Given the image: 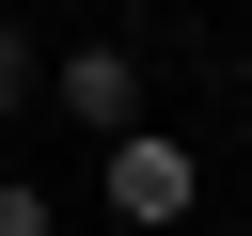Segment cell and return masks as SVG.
<instances>
[{"label": "cell", "instance_id": "6da1fadb", "mask_svg": "<svg viewBox=\"0 0 252 236\" xmlns=\"http://www.w3.org/2000/svg\"><path fill=\"white\" fill-rule=\"evenodd\" d=\"M94 157H110V220H126V236H173V220L205 205V157H189L173 126H110Z\"/></svg>", "mask_w": 252, "mask_h": 236}, {"label": "cell", "instance_id": "7a4b0ae2", "mask_svg": "<svg viewBox=\"0 0 252 236\" xmlns=\"http://www.w3.org/2000/svg\"><path fill=\"white\" fill-rule=\"evenodd\" d=\"M47 110L110 142V126H142V63H126L110 31H94V47H47Z\"/></svg>", "mask_w": 252, "mask_h": 236}, {"label": "cell", "instance_id": "3957f363", "mask_svg": "<svg viewBox=\"0 0 252 236\" xmlns=\"http://www.w3.org/2000/svg\"><path fill=\"white\" fill-rule=\"evenodd\" d=\"M32 94H47V47H32V31H16V16H0V126H16V110H32Z\"/></svg>", "mask_w": 252, "mask_h": 236}, {"label": "cell", "instance_id": "277c9868", "mask_svg": "<svg viewBox=\"0 0 252 236\" xmlns=\"http://www.w3.org/2000/svg\"><path fill=\"white\" fill-rule=\"evenodd\" d=\"M0 236H63V220H47V189H32V173H0Z\"/></svg>", "mask_w": 252, "mask_h": 236}, {"label": "cell", "instance_id": "5b68a950", "mask_svg": "<svg viewBox=\"0 0 252 236\" xmlns=\"http://www.w3.org/2000/svg\"><path fill=\"white\" fill-rule=\"evenodd\" d=\"M236 142H252V110H236Z\"/></svg>", "mask_w": 252, "mask_h": 236}]
</instances>
